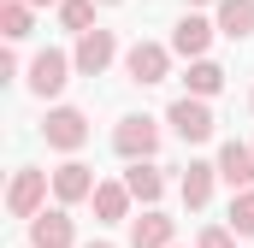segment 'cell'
Listing matches in <instances>:
<instances>
[{"mask_svg": "<svg viewBox=\"0 0 254 248\" xmlns=\"http://www.w3.org/2000/svg\"><path fill=\"white\" fill-rule=\"evenodd\" d=\"M42 136H48V148L77 154V148L89 142V119H83L77 107H54V113H48V124H42Z\"/></svg>", "mask_w": 254, "mask_h": 248, "instance_id": "1", "label": "cell"}, {"mask_svg": "<svg viewBox=\"0 0 254 248\" xmlns=\"http://www.w3.org/2000/svg\"><path fill=\"white\" fill-rule=\"evenodd\" d=\"M125 184H130V195H136V201H148V207H154V201H160V189H166V178H160L148 160H130Z\"/></svg>", "mask_w": 254, "mask_h": 248, "instance_id": "15", "label": "cell"}, {"mask_svg": "<svg viewBox=\"0 0 254 248\" xmlns=\"http://www.w3.org/2000/svg\"><path fill=\"white\" fill-rule=\"evenodd\" d=\"M71 65H77V60H65L60 48H48V54H36V60H30V89H36L42 101H48V95H60L65 83H71Z\"/></svg>", "mask_w": 254, "mask_h": 248, "instance_id": "4", "label": "cell"}, {"mask_svg": "<svg viewBox=\"0 0 254 248\" xmlns=\"http://www.w3.org/2000/svg\"><path fill=\"white\" fill-rule=\"evenodd\" d=\"M54 195H60V201H89V195H95V172H89L83 160H65L60 172H54Z\"/></svg>", "mask_w": 254, "mask_h": 248, "instance_id": "10", "label": "cell"}, {"mask_svg": "<svg viewBox=\"0 0 254 248\" xmlns=\"http://www.w3.org/2000/svg\"><path fill=\"white\" fill-rule=\"evenodd\" d=\"M125 71H130V83H166L172 54H166L160 42H136V48L125 54Z\"/></svg>", "mask_w": 254, "mask_h": 248, "instance_id": "6", "label": "cell"}, {"mask_svg": "<svg viewBox=\"0 0 254 248\" xmlns=\"http://www.w3.org/2000/svg\"><path fill=\"white\" fill-rule=\"evenodd\" d=\"M89 201H95V219H101V225H119V219L130 213V201H136V195H130V184H95Z\"/></svg>", "mask_w": 254, "mask_h": 248, "instance_id": "12", "label": "cell"}, {"mask_svg": "<svg viewBox=\"0 0 254 248\" xmlns=\"http://www.w3.org/2000/svg\"><path fill=\"white\" fill-rule=\"evenodd\" d=\"M219 178H225L231 189H254V148L225 142V148H219Z\"/></svg>", "mask_w": 254, "mask_h": 248, "instance_id": "9", "label": "cell"}, {"mask_svg": "<svg viewBox=\"0 0 254 248\" xmlns=\"http://www.w3.org/2000/svg\"><path fill=\"white\" fill-rule=\"evenodd\" d=\"M219 36H231V42L254 36V0H219Z\"/></svg>", "mask_w": 254, "mask_h": 248, "instance_id": "14", "label": "cell"}, {"mask_svg": "<svg viewBox=\"0 0 254 248\" xmlns=\"http://www.w3.org/2000/svg\"><path fill=\"white\" fill-rule=\"evenodd\" d=\"M231 231H237V237H254V189H243V195L231 201Z\"/></svg>", "mask_w": 254, "mask_h": 248, "instance_id": "20", "label": "cell"}, {"mask_svg": "<svg viewBox=\"0 0 254 248\" xmlns=\"http://www.w3.org/2000/svg\"><path fill=\"white\" fill-rule=\"evenodd\" d=\"M190 6H207V0H190Z\"/></svg>", "mask_w": 254, "mask_h": 248, "instance_id": "24", "label": "cell"}, {"mask_svg": "<svg viewBox=\"0 0 254 248\" xmlns=\"http://www.w3.org/2000/svg\"><path fill=\"white\" fill-rule=\"evenodd\" d=\"M0 30H6V42H24L30 36V0H6L0 6Z\"/></svg>", "mask_w": 254, "mask_h": 248, "instance_id": "17", "label": "cell"}, {"mask_svg": "<svg viewBox=\"0 0 254 248\" xmlns=\"http://www.w3.org/2000/svg\"><path fill=\"white\" fill-rule=\"evenodd\" d=\"M172 130L184 136V142H207L213 136V113H207V95H184V101H172Z\"/></svg>", "mask_w": 254, "mask_h": 248, "instance_id": "2", "label": "cell"}, {"mask_svg": "<svg viewBox=\"0 0 254 248\" xmlns=\"http://www.w3.org/2000/svg\"><path fill=\"white\" fill-rule=\"evenodd\" d=\"M107 6H113V0H107Z\"/></svg>", "mask_w": 254, "mask_h": 248, "instance_id": "25", "label": "cell"}, {"mask_svg": "<svg viewBox=\"0 0 254 248\" xmlns=\"http://www.w3.org/2000/svg\"><path fill=\"white\" fill-rule=\"evenodd\" d=\"M113 54H119L113 30H83V36H77V54H71V60H77V71H83V77H101V71L113 65Z\"/></svg>", "mask_w": 254, "mask_h": 248, "instance_id": "5", "label": "cell"}, {"mask_svg": "<svg viewBox=\"0 0 254 248\" xmlns=\"http://www.w3.org/2000/svg\"><path fill=\"white\" fill-rule=\"evenodd\" d=\"M71 237H77V231H71L65 213H36V219H30V243L36 248H71Z\"/></svg>", "mask_w": 254, "mask_h": 248, "instance_id": "13", "label": "cell"}, {"mask_svg": "<svg viewBox=\"0 0 254 248\" xmlns=\"http://www.w3.org/2000/svg\"><path fill=\"white\" fill-rule=\"evenodd\" d=\"M219 89H225V71L213 60H195L190 65V95H219Z\"/></svg>", "mask_w": 254, "mask_h": 248, "instance_id": "18", "label": "cell"}, {"mask_svg": "<svg viewBox=\"0 0 254 248\" xmlns=\"http://www.w3.org/2000/svg\"><path fill=\"white\" fill-rule=\"evenodd\" d=\"M201 248H237V243H231V231H219V225H207V231H201Z\"/></svg>", "mask_w": 254, "mask_h": 248, "instance_id": "21", "label": "cell"}, {"mask_svg": "<svg viewBox=\"0 0 254 248\" xmlns=\"http://www.w3.org/2000/svg\"><path fill=\"white\" fill-rule=\"evenodd\" d=\"M60 24H65V30H77V36H83V30L95 24V0H60Z\"/></svg>", "mask_w": 254, "mask_h": 248, "instance_id": "19", "label": "cell"}, {"mask_svg": "<svg viewBox=\"0 0 254 248\" xmlns=\"http://www.w3.org/2000/svg\"><path fill=\"white\" fill-rule=\"evenodd\" d=\"M113 148H119L125 160H148V154L160 148V130H154V119H119V130H113Z\"/></svg>", "mask_w": 254, "mask_h": 248, "instance_id": "7", "label": "cell"}, {"mask_svg": "<svg viewBox=\"0 0 254 248\" xmlns=\"http://www.w3.org/2000/svg\"><path fill=\"white\" fill-rule=\"evenodd\" d=\"M42 195H48V172H30V166H24V172L12 178V189H6V213H12V219H36V213H42Z\"/></svg>", "mask_w": 254, "mask_h": 248, "instance_id": "3", "label": "cell"}, {"mask_svg": "<svg viewBox=\"0 0 254 248\" xmlns=\"http://www.w3.org/2000/svg\"><path fill=\"white\" fill-rule=\"evenodd\" d=\"M213 30H219V24H207V18L184 12V18H178V30H172V54H184V60H201V54H207V42H213Z\"/></svg>", "mask_w": 254, "mask_h": 248, "instance_id": "8", "label": "cell"}, {"mask_svg": "<svg viewBox=\"0 0 254 248\" xmlns=\"http://www.w3.org/2000/svg\"><path fill=\"white\" fill-rule=\"evenodd\" d=\"M213 178H219V166H201V160H190V172H184V201H190V207H207Z\"/></svg>", "mask_w": 254, "mask_h": 248, "instance_id": "16", "label": "cell"}, {"mask_svg": "<svg viewBox=\"0 0 254 248\" xmlns=\"http://www.w3.org/2000/svg\"><path fill=\"white\" fill-rule=\"evenodd\" d=\"M130 248H172V219L166 213H142V219H130Z\"/></svg>", "mask_w": 254, "mask_h": 248, "instance_id": "11", "label": "cell"}, {"mask_svg": "<svg viewBox=\"0 0 254 248\" xmlns=\"http://www.w3.org/2000/svg\"><path fill=\"white\" fill-rule=\"evenodd\" d=\"M89 248H113V243H89Z\"/></svg>", "mask_w": 254, "mask_h": 248, "instance_id": "23", "label": "cell"}, {"mask_svg": "<svg viewBox=\"0 0 254 248\" xmlns=\"http://www.w3.org/2000/svg\"><path fill=\"white\" fill-rule=\"evenodd\" d=\"M30 6H60V0H30Z\"/></svg>", "mask_w": 254, "mask_h": 248, "instance_id": "22", "label": "cell"}]
</instances>
